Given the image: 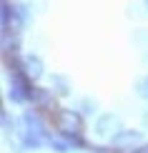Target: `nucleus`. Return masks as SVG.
Listing matches in <instances>:
<instances>
[{
  "label": "nucleus",
  "mask_w": 148,
  "mask_h": 153,
  "mask_svg": "<svg viewBox=\"0 0 148 153\" xmlns=\"http://www.w3.org/2000/svg\"><path fill=\"white\" fill-rule=\"evenodd\" d=\"M20 138H23V148H40V146H45V143H50V133H48V128H45V123L40 120V116H38L35 111H25V116H23V120H20Z\"/></svg>",
  "instance_id": "nucleus-1"
},
{
  "label": "nucleus",
  "mask_w": 148,
  "mask_h": 153,
  "mask_svg": "<svg viewBox=\"0 0 148 153\" xmlns=\"http://www.w3.org/2000/svg\"><path fill=\"white\" fill-rule=\"evenodd\" d=\"M30 95H33V80L25 75L20 60H13V65H10V88H8V98L13 100V103L23 105V103H28V100H30Z\"/></svg>",
  "instance_id": "nucleus-2"
},
{
  "label": "nucleus",
  "mask_w": 148,
  "mask_h": 153,
  "mask_svg": "<svg viewBox=\"0 0 148 153\" xmlns=\"http://www.w3.org/2000/svg\"><path fill=\"white\" fill-rule=\"evenodd\" d=\"M55 126H58V133H83V128H86L83 116H80L78 111H70V108H65V111H58Z\"/></svg>",
  "instance_id": "nucleus-3"
},
{
  "label": "nucleus",
  "mask_w": 148,
  "mask_h": 153,
  "mask_svg": "<svg viewBox=\"0 0 148 153\" xmlns=\"http://www.w3.org/2000/svg\"><path fill=\"white\" fill-rule=\"evenodd\" d=\"M118 131H123V123H120V118L115 116V113H103V116H98V120H95V133L98 136H115Z\"/></svg>",
  "instance_id": "nucleus-4"
},
{
  "label": "nucleus",
  "mask_w": 148,
  "mask_h": 153,
  "mask_svg": "<svg viewBox=\"0 0 148 153\" xmlns=\"http://www.w3.org/2000/svg\"><path fill=\"white\" fill-rule=\"evenodd\" d=\"M23 63V71H25V75H28L30 80H40L43 78V71H45V68H43V60L38 58V55H25V58L20 60Z\"/></svg>",
  "instance_id": "nucleus-5"
},
{
  "label": "nucleus",
  "mask_w": 148,
  "mask_h": 153,
  "mask_svg": "<svg viewBox=\"0 0 148 153\" xmlns=\"http://www.w3.org/2000/svg\"><path fill=\"white\" fill-rule=\"evenodd\" d=\"M111 143L115 146V148H133V146L141 143V133L138 131H118L115 136L111 138Z\"/></svg>",
  "instance_id": "nucleus-6"
},
{
  "label": "nucleus",
  "mask_w": 148,
  "mask_h": 153,
  "mask_svg": "<svg viewBox=\"0 0 148 153\" xmlns=\"http://www.w3.org/2000/svg\"><path fill=\"white\" fill-rule=\"evenodd\" d=\"M30 100H33L38 108H53V95H50V91H43V88H33Z\"/></svg>",
  "instance_id": "nucleus-7"
},
{
  "label": "nucleus",
  "mask_w": 148,
  "mask_h": 153,
  "mask_svg": "<svg viewBox=\"0 0 148 153\" xmlns=\"http://www.w3.org/2000/svg\"><path fill=\"white\" fill-rule=\"evenodd\" d=\"M136 93H138V98L148 100V75H141L136 80Z\"/></svg>",
  "instance_id": "nucleus-8"
},
{
  "label": "nucleus",
  "mask_w": 148,
  "mask_h": 153,
  "mask_svg": "<svg viewBox=\"0 0 148 153\" xmlns=\"http://www.w3.org/2000/svg\"><path fill=\"white\" fill-rule=\"evenodd\" d=\"M53 83L58 85V93H60V95H68L70 93V83L63 78V75H53Z\"/></svg>",
  "instance_id": "nucleus-9"
},
{
  "label": "nucleus",
  "mask_w": 148,
  "mask_h": 153,
  "mask_svg": "<svg viewBox=\"0 0 148 153\" xmlns=\"http://www.w3.org/2000/svg\"><path fill=\"white\" fill-rule=\"evenodd\" d=\"M3 128H5V133H13L15 131V120H10V113L3 108Z\"/></svg>",
  "instance_id": "nucleus-10"
},
{
  "label": "nucleus",
  "mask_w": 148,
  "mask_h": 153,
  "mask_svg": "<svg viewBox=\"0 0 148 153\" xmlns=\"http://www.w3.org/2000/svg\"><path fill=\"white\" fill-rule=\"evenodd\" d=\"M83 108H86V113H93V111H95V100L86 98V100H83Z\"/></svg>",
  "instance_id": "nucleus-11"
},
{
  "label": "nucleus",
  "mask_w": 148,
  "mask_h": 153,
  "mask_svg": "<svg viewBox=\"0 0 148 153\" xmlns=\"http://www.w3.org/2000/svg\"><path fill=\"white\" fill-rule=\"evenodd\" d=\"M133 153H148V143H146V146H141V148H136Z\"/></svg>",
  "instance_id": "nucleus-12"
},
{
  "label": "nucleus",
  "mask_w": 148,
  "mask_h": 153,
  "mask_svg": "<svg viewBox=\"0 0 148 153\" xmlns=\"http://www.w3.org/2000/svg\"><path fill=\"white\" fill-rule=\"evenodd\" d=\"M143 126L148 128V111H146V116H143Z\"/></svg>",
  "instance_id": "nucleus-13"
},
{
  "label": "nucleus",
  "mask_w": 148,
  "mask_h": 153,
  "mask_svg": "<svg viewBox=\"0 0 148 153\" xmlns=\"http://www.w3.org/2000/svg\"><path fill=\"white\" fill-rule=\"evenodd\" d=\"M143 5H146V10H148V0H143Z\"/></svg>",
  "instance_id": "nucleus-14"
}]
</instances>
